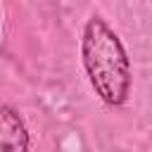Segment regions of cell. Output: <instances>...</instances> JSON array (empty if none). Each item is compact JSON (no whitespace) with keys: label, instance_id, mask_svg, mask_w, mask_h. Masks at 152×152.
<instances>
[{"label":"cell","instance_id":"cell-1","mask_svg":"<svg viewBox=\"0 0 152 152\" xmlns=\"http://www.w3.org/2000/svg\"><path fill=\"white\" fill-rule=\"evenodd\" d=\"M81 62L88 83L102 104H126L131 95V59L119 33L100 14H93L83 26Z\"/></svg>","mask_w":152,"mask_h":152},{"label":"cell","instance_id":"cell-2","mask_svg":"<svg viewBox=\"0 0 152 152\" xmlns=\"http://www.w3.org/2000/svg\"><path fill=\"white\" fill-rule=\"evenodd\" d=\"M31 138L21 114L10 107L0 104V152H28Z\"/></svg>","mask_w":152,"mask_h":152}]
</instances>
